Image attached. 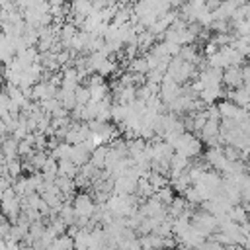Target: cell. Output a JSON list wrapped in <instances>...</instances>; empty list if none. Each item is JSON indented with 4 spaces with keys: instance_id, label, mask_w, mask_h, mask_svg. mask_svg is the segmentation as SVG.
Wrapping results in <instances>:
<instances>
[{
    "instance_id": "obj_1",
    "label": "cell",
    "mask_w": 250,
    "mask_h": 250,
    "mask_svg": "<svg viewBox=\"0 0 250 250\" xmlns=\"http://www.w3.org/2000/svg\"><path fill=\"white\" fill-rule=\"evenodd\" d=\"M223 78L229 86H234V88H240L242 86V68L240 66H229L225 72H223Z\"/></svg>"
}]
</instances>
